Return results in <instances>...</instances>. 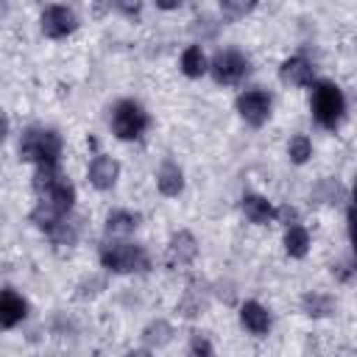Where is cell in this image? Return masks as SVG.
Returning <instances> with one entry per match:
<instances>
[{"label": "cell", "instance_id": "7a4b0ae2", "mask_svg": "<svg viewBox=\"0 0 357 357\" xmlns=\"http://www.w3.org/2000/svg\"><path fill=\"white\" fill-rule=\"evenodd\" d=\"M310 109L312 117L318 120V126L324 128H337L343 114H346V98L343 89L332 81H318L312 84V98H310Z\"/></svg>", "mask_w": 357, "mask_h": 357}, {"label": "cell", "instance_id": "44dd1931", "mask_svg": "<svg viewBox=\"0 0 357 357\" xmlns=\"http://www.w3.org/2000/svg\"><path fill=\"white\" fill-rule=\"evenodd\" d=\"M181 73L187 75V78H201L204 73H206V56H204V50H201V45H190L184 53H181Z\"/></svg>", "mask_w": 357, "mask_h": 357}, {"label": "cell", "instance_id": "4fadbf2b", "mask_svg": "<svg viewBox=\"0 0 357 357\" xmlns=\"http://www.w3.org/2000/svg\"><path fill=\"white\" fill-rule=\"evenodd\" d=\"M156 187L167 198H176L184 190V173H181V167L173 159H165L159 165V170H156Z\"/></svg>", "mask_w": 357, "mask_h": 357}, {"label": "cell", "instance_id": "277c9868", "mask_svg": "<svg viewBox=\"0 0 357 357\" xmlns=\"http://www.w3.org/2000/svg\"><path fill=\"white\" fill-rule=\"evenodd\" d=\"M148 112L137 100H120L112 109V131L120 139H137L148 128Z\"/></svg>", "mask_w": 357, "mask_h": 357}, {"label": "cell", "instance_id": "d6986e66", "mask_svg": "<svg viewBox=\"0 0 357 357\" xmlns=\"http://www.w3.org/2000/svg\"><path fill=\"white\" fill-rule=\"evenodd\" d=\"M284 251L290 257H296V259L307 257V251H310V231L304 226H298V223H290L287 231H284Z\"/></svg>", "mask_w": 357, "mask_h": 357}, {"label": "cell", "instance_id": "3957f363", "mask_svg": "<svg viewBox=\"0 0 357 357\" xmlns=\"http://www.w3.org/2000/svg\"><path fill=\"white\" fill-rule=\"evenodd\" d=\"M100 265L112 273H131L148 265L145 251L134 243H106L100 248Z\"/></svg>", "mask_w": 357, "mask_h": 357}, {"label": "cell", "instance_id": "7402d4cb", "mask_svg": "<svg viewBox=\"0 0 357 357\" xmlns=\"http://www.w3.org/2000/svg\"><path fill=\"white\" fill-rule=\"evenodd\" d=\"M170 335H173V329H170V324L167 321H151L145 329H142V340L148 343V346H165V343H170Z\"/></svg>", "mask_w": 357, "mask_h": 357}, {"label": "cell", "instance_id": "30bf717a", "mask_svg": "<svg viewBox=\"0 0 357 357\" xmlns=\"http://www.w3.org/2000/svg\"><path fill=\"white\" fill-rule=\"evenodd\" d=\"M28 312V301L14 287H0V329L17 326Z\"/></svg>", "mask_w": 357, "mask_h": 357}, {"label": "cell", "instance_id": "5bb4252c", "mask_svg": "<svg viewBox=\"0 0 357 357\" xmlns=\"http://www.w3.org/2000/svg\"><path fill=\"white\" fill-rule=\"evenodd\" d=\"M240 324L251 332V335H265L271 329V312L259 304V301H245L240 307Z\"/></svg>", "mask_w": 357, "mask_h": 357}, {"label": "cell", "instance_id": "4316f807", "mask_svg": "<svg viewBox=\"0 0 357 357\" xmlns=\"http://www.w3.org/2000/svg\"><path fill=\"white\" fill-rule=\"evenodd\" d=\"M190 351H192V354H212L215 349H212V343H209L204 335H198V332H195V335H192V340H190Z\"/></svg>", "mask_w": 357, "mask_h": 357}, {"label": "cell", "instance_id": "d4e9b609", "mask_svg": "<svg viewBox=\"0 0 357 357\" xmlns=\"http://www.w3.org/2000/svg\"><path fill=\"white\" fill-rule=\"evenodd\" d=\"M50 237H53V243L56 245H73L75 243V237H78V223L75 220H70V218H64L53 231H47Z\"/></svg>", "mask_w": 357, "mask_h": 357}, {"label": "cell", "instance_id": "4dcf8cb0", "mask_svg": "<svg viewBox=\"0 0 357 357\" xmlns=\"http://www.w3.org/2000/svg\"><path fill=\"white\" fill-rule=\"evenodd\" d=\"M156 3V8H162V11H173V8H181L184 6V0H153Z\"/></svg>", "mask_w": 357, "mask_h": 357}, {"label": "cell", "instance_id": "7c38bea8", "mask_svg": "<svg viewBox=\"0 0 357 357\" xmlns=\"http://www.w3.org/2000/svg\"><path fill=\"white\" fill-rule=\"evenodd\" d=\"M279 78L290 86H310L312 84V64L301 56H293V59H284L282 67H279Z\"/></svg>", "mask_w": 357, "mask_h": 357}, {"label": "cell", "instance_id": "f546056e", "mask_svg": "<svg viewBox=\"0 0 357 357\" xmlns=\"http://www.w3.org/2000/svg\"><path fill=\"white\" fill-rule=\"evenodd\" d=\"M332 273H335L340 282H349V279H351V268H349V265H332Z\"/></svg>", "mask_w": 357, "mask_h": 357}, {"label": "cell", "instance_id": "cb8c5ba5", "mask_svg": "<svg viewBox=\"0 0 357 357\" xmlns=\"http://www.w3.org/2000/svg\"><path fill=\"white\" fill-rule=\"evenodd\" d=\"M257 6V0H220V14L223 20L234 22V20H243L245 14H251Z\"/></svg>", "mask_w": 357, "mask_h": 357}, {"label": "cell", "instance_id": "603a6c76", "mask_svg": "<svg viewBox=\"0 0 357 357\" xmlns=\"http://www.w3.org/2000/svg\"><path fill=\"white\" fill-rule=\"evenodd\" d=\"M287 156H290L293 165H304V162L312 156V142H310L304 134L290 137V142H287Z\"/></svg>", "mask_w": 357, "mask_h": 357}, {"label": "cell", "instance_id": "ffe728a7", "mask_svg": "<svg viewBox=\"0 0 357 357\" xmlns=\"http://www.w3.org/2000/svg\"><path fill=\"white\" fill-rule=\"evenodd\" d=\"M312 201L318 204H340L346 201V187L337 181V178H321L315 187H312Z\"/></svg>", "mask_w": 357, "mask_h": 357}, {"label": "cell", "instance_id": "5b68a950", "mask_svg": "<svg viewBox=\"0 0 357 357\" xmlns=\"http://www.w3.org/2000/svg\"><path fill=\"white\" fill-rule=\"evenodd\" d=\"M206 70L212 73V78L218 84H237L251 73V61L240 50L229 47V50H218L212 56V61L206 64Z\"/></svg>", "mask_w": 357, "mask_h": 357}, {"label": "cell", "instance_id": "2e32d148", "mask_svg": "<svg viewBox=\"0 0 357 357\" xmlns=\"http://www.w3.org/2000/svg\"><path fill=\"white\" fill-rule=\"evenodd\" d=\"M240 209H243V215L251 220V223H268V220H273V206H271V201L268 198H262V195H243V201H240Z\"/></svg>", "mask_w": 357, "mask_h": 357}, {"label": "cell", "instance_id": "9a60e30c", "mask_svg": "<svg viewBox=\"0 0 357 357\" xmlns=\"http://www.w3.org/2000/svg\"><path fill=\"white\" fill-rule=\"evenodd\" d=\"M176 310H178L184 318L201 315V312L206 310V287L198 284V282H190L187 290H184V296H181V301L176 304Z\"/></svg>", "mask_w": 357, "mask_h": 357}, {"label": "cell", "instance_id": "52a82bcc", "mask_svg": "<svg viewBox=\"0 0 357 357\" xmlns=\"http://www.w3.org/2000/svg\"><path fill=\"white\" fill-rule=\"evenodd\" d=\"M39 195H42V201L50 204L59 215H70V209H73V204H75V187H73L70 178H64L61 173H56V176L39 190Z\"/></svg>", "mask_w": 357, "mask_h": 357}, {"label": "cell", "instance_id": "f1b7e54d", "mask_svg": "<svg viewBox=\"0 0 357 357\" xmlns=\"http://www.w3.org/2000/svg\"><path fill=\"white\" fill-rule=\"evenodd\" d=\"M273 218H282V220H287V226H290V223H296V209L282 206V209H276V212H273Z\"/></svg>", "mask_w": 357, "mask_h": 357}, {"label": "cell", "instance_id": "e0dca14e", "mask_svg": "<svg viewBox=\"0 0 357 357\" xmlns=\"http://www.w3.org/2000/svg\"><path fill=\"white\" fill-rule=\"evenodd\" d=\"M335 298L329 296V293H318V290H312V293H304L301 296V310H304V315H310V318H326V315H332L335 312Z\"/></svg>", "mask_w": 357, "mask_h": 357}, {"label": "cell", "instance_id": "6da1fadb", "mask_svg": "<svg viewBox=\"0 0 357 357\" xmlns=\"http://www.w3.org/2000/svg\"><path fill=\"white\" fill-rule=\"evenodd\" d=\"M20 156L25 162H33L36 167L42 165H59L61 156V137L56 128H45V126H31L22 131L20 139Z\"/></svg>", "mask_w": 357, "mask_h": 357}, {"label": "cell", "instance_id": "8fae6325", "mask_svg": "<svg viewBox=\"0 0 357 357\" xmlns=\"http://www.w3.org/2000/svg\"><path fill=\"white\" fill-rule=\"evenodd\" d=\"M117 176H120V165H117L112 156L98 153V156L89 162V184H92L95 190H112L114 181H117Z\"/></svg>", "mask_w": 357, "mask_h": 357}, {"label": "cell", "instance_id": "83f0119b", "mask_svg": "<svg viewBox=\"0 0 357 357\" xmlns=\"http://www.w3.org/2000/svg\"><path fill=\"white\" fill-rule=\"evenodd\" d=\"M117 11L126 14V17H137L142 11V0H114Z\"/></svg>", "mask_w": 357, "mask_h": 357}, {"label": "cell", "instance_id": "8992f818", "mask_svg": "<svg viewBox=\"0 0 357 357\" xmlns=\"http://www.w3.org/2000/svg\"><path fill=\"white\" fill-rule=\"evenodd\" d=\"M237 112H240V117L248 123V126H254V128H259L268 117H271V95L265 92V89H245V92H240V98H237Z\"/></svg>", "mask_w": 357, "mask_h": 357}, {"label": "cell", "instance_id": "ac0fdd59", "mask_svg": "<svg viewBox=\"0 0 357 357\" xmlns=\"http://www.w3.org/2000/svg\"><path fill=\"white\" fill-rule=\"evenodd\" d=\"M142 215L139 212H131V209H114L106 215V231L109 234H131L137 226H139Z\"/></svg>", "mask_w": 357, "mask_h": 357}, {"label": "cell", "instance_id": "1f68e13d", "mask_svg": "<svg viewBox=\"0 0 357 357\" xmlns=\"http://www.w3.org/2000/svg\"><path fill=\"white\" fill-rule=\"evenodd\" d=\"M6 134H8V117L0 112V145L6 142Z\"/></svg>", "mask_w": 357, "mask_h": 357}, {"label": "cell", "instance_id": "484cf974", "mask_svg": "<svg viewBox=\"0 0 357 357\" xmlns=\"http://www.w3.org/2000/svg\"><path fill=\"white\" fill-rule=\"evenodd\" d=\"M190 31H192L195 36H201V39H212V36L218 33V22H215L209 14H204V17H198V20L190 25Z\"/></svg>", "mask_w": 357, "mask_h": 357}, {"label": "cell", "instance_id": "9c48e42d", "mask_svg": "<svg viewBox=\"0 0 357 357\" xmlns=\"http://www.w3.org/2000/svg\"><path fill=\"white\" fill-rule=\"evenodd\" d=\"M195 257H198V243H195V237H192L190 231H176V234L170 237V243H167V262H170L173 268H187V265L195 262Z\"/></svg>", "mask_w": 357, "mask_h": 357}, {"label": "cell", "instance_id": "ba28073f", "mask_svg": "<svg viewBox=\"0 0 357 357\" xmlns=\"http://www.w3.org/2000/svg\"><path fill=\"white\" fill-rule=\"evenodd\" d=\"M75 14L67 6H50L42 11V33L50 39H64L67 33L75 31Z\"/></svg>", "mask_w": 357, "mask_h": 357}]
</instances>
